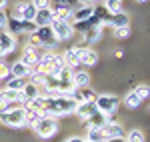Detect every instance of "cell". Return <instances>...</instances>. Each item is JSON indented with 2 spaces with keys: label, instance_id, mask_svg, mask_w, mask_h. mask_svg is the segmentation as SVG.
<instances>
[{
  "label": "cell",
  "instance_id": "1",
  "mask_svg": "<svg viewBox=\"0 0 150 142\" xmlns=\"http://www.w3.org/2000/svg\"><path fill=\"white\" fill-rule=\"evenodd\" d=\"M76 100L72 98H64V96H56V98H46V108L40 112L42 116H50V118H62L68 116L72 112H76Z\"/></svg>",
  "mask_w": 150,
  "mask_h": 142
},
{
  "label": "cell",
  "instance_id": "2",
  "mask_svg": "<svg viewBox=\"0 0 150 142\" xmlns=\"http://www.w3.org/2000/svg\"><path fill=\"white\" fill-rule=\"evenodd\" d=\"M30 128L34 130V134L38 136V138L48 140V138H52V136L58 132V120L56 118H50V116H42L40 120H36Z\"/></svg>",
  "mask_w": 150,
  "mask_h": 142
},
{
  "label": "cell",
  "instance_id": "3",
  "mask_svg": "<svg viewBox=\"0 0 150 142\" xmlns=\"http://www.w3.org/2000/svg\"><path fill=\"white\" fill-rule=\"evenodd\" d=\"M120 102H122V100L116 94H100V96H96L94 106H96L98 112H102V114H116Z\"/></svg>",
  "mask_w": 150,
  "mask_h": 142
},
{
  "label": "cell",
  "instance_id": "4",
  "mask_svg": "<svg viewBox=\"0 0 150 142\" xmlns=\"http://www.w3.org/2000/svg\"><path fill=\"white\" fill-rule=\"evenodd\" d=\"M0 124L8 128H24V106H16L0 114Z\"/></svg>",
  "mask_w": 150,
  "mask_h": 142
},
{
  "label": "cell",
  "instance_id": "5",
  "mask_svg": "<svg viewBox=\"0 0 150 142\" xmlns=\"http://www.w3.org/2000/svg\"><path fill=\"white\" fill-rule=\"evenodd\" d=\"M36 16V8L32 2H16L14 4V10H12V16L10 18H16V20H26V22H32Z\"/></svg>",
  "mask_w": 150,
  "mask_h": 142
},
{
  "label": "cell",
  "instance_id": "6",
  "mask_svg": "<svg viewBox=\"0 0 150 142\" xmlns=\"http://www.w3.org/2000/svg\"><path fill=\"white\" fill-rule=\"evenodd\" d=\"M34 36L38 38V42H40V48L54 50V48L58 46V40H56V36H54V32H52L50 26H40V28H36Z\"/></svg>",
  "mask_w": 150,
  "mask_h": 142
},
{
  "label": "cell",
  "instance_id": "7",
  "mask_svg": "<svg viewBox=\"0 0 150 142\" xmlns=\"http://www.w3.org/2000/svg\"><path fill=\"white\" fill-rule=\"evenodd\" d=\"M50 28L58 42H66L74 36V26H72V22H66V20H54L50 24Z\"/></svg>",
  "mask_w": 150,
  "mask_h": 142
},
{
  "label": "cell",
  "instance_id": "8",
  "mask_svg": "<svg viewBox=\"0 0 150 142\" xmlns=\"http://www.w3.org/2000/svg\"><path fill=\"white\" fill-rule=\"evenodd\" d=\"M8 32L12 34H32L36 30V24L34 22H26V20H16V18H8Z\"/></svg>",
  "mask_w": 150,
  "mask_h": 142
},
{
  "label": "cell",
  "instance_id": "9",
  "mask_svg": "<svg viewBox=\"0 0 150 142\" xmlns=\"http://www.w3.org/2000/svg\"><path fill=\"white\" fill-rule=\"evenodd\" d=\"M74 54L80 64L84 66H94L98 62V52L94 48H82V46H74Z\"/></svg>",
  "mask_w": 150,
  "mask_h": 142
},
{
  "label": "cell",
  "instance_id": "10",
  "mask_svg": "<svg viewBox=\"0 0 150 142\" xmlns=\"http://www.w3.org/2000/svg\"><path fill=\"white\" fill-rule=\"evenodd\" d=\"M94 12H96V6L92 4H80V6H76L74 10H72V22H86V20H90L94 16Z\"/></svg>",
  "mask_w": 150,
  "mask_h": 142
},
{
  "label": "cell",
  "instance_id": "11",
  "mask_svg": "<svg viewBox=\"0 0 150 142\" xmlns=\"http://www.w3.org/2000/svg\"><path fill=\"white\" fill-rule=\"evenodd\" d=\"M100 130V136L102 140H110V138H118V136H126V128L118 122H112V124H104Z\"/></svg>",
  "mask_w": 150,
  "mask_h": 142
},
{
  "label": "cell",
  "instance_id": "12",
  "mask_svg": "<svg viewBox=\"0 0 150 142\" xmlns=\"http://www.w3.org/2000/svg\"><path fill=\"white\" fill-rule=\"evenodd\" d=\"M40 56H42V52L38 50V48H30V46H26L24 48V52H22V62L28 66V68H32L34 70L36 66H38V62H40Z\"/></svg>",
  "mask_w": 150,
  "mask_h": 142
},
{
  "label": "cell",
  "instance_id": "13",
  "mask_svg": "<svg viewBox=\"0 0 150 142\" xmlns=\"http://www.w3.org/2000/svg\"><path fill=\"white\" fill-rule=\"evenodd\" d=\"M54 60H56V52L54 50H46V52H42V56H40V62H38V66H36V70L44 72V74H50L52 70V66H54Z\"/></svg>",
  "mask_w": 150,
  "mask_h": 142
},
{
  "label": "cell",
  "instance_id": "14",
  "mask_svg": "<svg viewBox=\"0 0 150 142\" xmlns=\"http://www.w3.org/2000/svg\"><path fill=\"white\" fill-rule=\"evenodd\" d=\"M32 22L36 24V28L40 26H50L54 22V12H52V6L50 8H42V10H36V16Z\"/></svg>",
  "mask_w": 150,
  "mask_h": 142
},
{
  "label": "cell",
  "instance_id": "15",
  "mask_svg": "<svg viewBox=\"0 0 150 142\" xmlns=\"http://www.w3.org/2000/svg\"><path fill=\"white\" fill-rule=\"evenodd\" d=\"M0 48L4 50V54H10L16 50V36L8 30H0Z\"/></svg>",
  "mask_w": 150,
  "mask_h": 142
},
{
  "label": "cell",
  "instance_id": "16",
  "mask_svg": "<svg viewBox=\"0 0 150 142\" xmlns=\"http://www.w3.org/2000/svg\"><path fill=\"white\" fill-rule=\"evenodd\" d=\"M72 100H76V104H82V102H94L96 100V92L92 88H76L72 92Z\"/></svg>",
  "mask_w": 150,
  "mask_h": 142
},
{
  "label": "cell",
  "instance_id": "17",
  "mask_svg": "<svg viewBox=\"0 0 150 142\" xmlns=\"http://www.w3.org/2000/svg\"><path fill=\"white\" fill-rule=\"evenodd\" d=\"M36 96H40V88L28 80V82H26V86L22 88V106H28V104L34 100Z\"/></svg>",
  "mask_w": 150,
  "mask_h": 142
},
{
  "label": "cell",
  "instance_id": "18",
  "mask_svg": "<svg viewBox=\"0 0 150 142\" xmlns=\"http://www.w3.org/2000/svg\"><path fill=\"white\" fill-rule=\"evenodd\" d=\"M32 68H28L22 60H16L10 64V76H16V78H28L30 76Z\"/></svg>",
  "mask_w": 150,
  "mask_h": 142
},
{
  "label": "cell",
  "instance_id": "19",
  "mask_svg": "<svg viewBox=\"0 0 150 142\" xmlns=\"http://www.w3.org/2000/svg\"><path fill=\"white\" fill-rule=\"evenodd\" d=\"M128 24H130V18H128L126 12L110 14V18H108V26H110V28H126Z\"/></svg>",
  "mask_w": 150,
  "mask_h": 142
},
{
  "label": "cell",
  "instance_id": "20",
  "mask_svg": "<svg viewBox=\"0 0 150 142\" xmlns=\"http://www.w3.org/2000/svg\"><path fill=\"white\" fill-rule=\"evenodd\" d=\"M98 110H96V106H94V102H82V104H78L76 106V114H78V118L80 120H86L90 118L92 114H96Z\"/></svg>",
  "mask_w": 150,
  "mask_h": 142
},
{
  "label": "cell",
  "instance_id": "21",
  "mask_svg": "<svg viewBox=\"0 0 150 142\" xmlns=\"http://www.w3.org/2000/svg\"><path fill=\"white\" fill-rule=\"evenodd\" d=\"M54 12V20H66V22H72V8L70 6H64V4H58L52 8Z\"/></svg>",
  "mask_w": 150,
  "mask_h": 142
},
{
  "label": "cell",
  "instance_id": "22",
  "mask_svg": "<svg viewBox=\"0 0 150 142\" xmlns=\"http://www.w3.org/2000/svg\"><path fill=\"white\" fill-rule=\"evenodd\" d=\"M0 96H2L8 104H18V106H22V92H18V90L2 88V90H0Z\"/></svg>",
  "mask_w": 150,
  "mask_h": 142
},
{
  "label": "cell",
  "instance_id": "23",
  "mask_svg": "<svg viewBox=\"0 0 150 142\" xmlns=\"http://www.w3.org/2000/svg\"><path fill=\"white\" fill-rule=\"evenodd\" d=\"M104 124H106V114L96 112V114H92L90 118L86 120V130H98V128H102Z\"/></svg>",
  "mask_w": 150,
  "mask_h": 142
},
{
  "label": "cell",
  "instance_id": "24",
  "mask_svg": "<svg viewBox=\"0 0 150 142\" xmlns=\"http://www.w3.org/2000/svg\"><path fill=\"white\" fill-rule=\"evenodd\" d=\"M72 82L76 88H86L88 84H90V74L86 70H74L72 74Z\"/></svg>",
  "mask_w": 150,
  "mask_h": 142
},
{
  "label": "cell",
  "instance_id": "25",
  "mask_svg": "<svg viewBox=\"0 0 150 142\" xmlns=\"http://www.w3.org/2000/svg\"><path fill=\"white\" fill-rule=\"evenodd\" d=\"M40 118H42V114L38 110H34L30 106H24V128H30L36 120H40Z\"/></svg>",
  "mask_w": 150,
  "mask_h": 142
},
{
  "label": "cell",
  "instance_id": "26",
  "mask_svg": "<svg viewBox=\"0 0 150 142\" xmlns=\"http://www.w3.org/2000/svg\"><path fill=\"white\" fill-rule=\"evenodd\" d=\"M26 78H16V76H8L6 80H4V88H8V90H18V92H22V88L26 86Z\"/></svg>",
  "mask_w": 150,
  "mask_h": 142
},
{
  "label": "cell",
  "instance_id": "27",
  "mask_svg": "<svg viewBox=\"0 0 150 142\" xmlns=\"http://www.w3.org/2000/svg\"><path fill=\"white\" fill-rule=\"evenodd\" d=\"M122 104H124L126 108H130V110H136V108L142 104V100H140L138 96L134 94V90H132V92H128V94L122 98Z\"/></svg>",
  "mask_w": 150,
  "mask_h": 142
},
{
  "label": "cell",
  "instance_id": "28",
  "mask_svg": "<svg viewBox=\"0 0 150 142\" xmlns=\"http://www.w3.org/2000/svg\"><path fill=\"white\" fill-rule=\"evenodd\" d=\"M62 58H64V62H66V66L72 68V70H76V66L80 64L78 58H76V54H74V48H68V50L62 54Z\"/></svg>",
  "mask_w": 150,
  "mask_h": 142
},
{
  "label": "cell",
  "instance_id": "29",
  "mask_svg": "<svg viewBox=\"0 0 150 142\" xmlns=\"http://www.w3.org/2000/svg\"><path fill=\"white\" fill-rule=\"evenodd\" d=\"M104 8L108 14H118L122 12V0H104Z\"/></svg>",
  "mask_w": 150,
  "mask_h": 142
},
{
  "label": "cell",
  "instance_id": "30",
  "mask_svg": "<svg viewBox=\"0 0 150 142\" xmlns=\"http://www.w3.org/2000/svg\"><path fill=\"white\" fill-rule=\"evenodd\" d=\"M28 78H30V82L36 84L38 88H40V86H44V82H46V74H44V72H40V70H36V68L30 72V76H28Z\"/></svg>",
  "mask_w": 150,
  "mask_h": 142
},
{
  "label": "cell",
  "instance_id": "31",
  "mask_svg": "<svg viewBox=\"0 0 150 142\" xmlns=\"http://www.w3.org/2000/svg\"><path fill=\"white\" fill-rule=\"evenodd\" d=\"M124 138H126V142H146V140H144V132L138 130V128L130 130L126 136H124Z\"/></svg>",
  "mask_w": 150,
  "mask_h": 142
},
{
  "label": "cell",
  "instance_id": "32",
  "mask_svg": "<svg viewBox=\"0 0 150 142\" xmlns=\"http://www.w3.org/2000/svg\"><path fill=\"white\" fill-rule=\"evenodd\" d=\"M134 94L138 96L140 100H148L150 98V86L148 84H138V86L134 88Z\"/></svg>",
  "mask_w": 150,
  "mask_h": 142
},
{
  "label": "cell",
  "instance_id": "33",
  "mask_svg": "<svg viewBox=\"0 0 150 142\" xmlns=\"http://www.w3.org/2000/svg\"><path fill=\"white\" fill-rule=\"evenodd\" d=\"M72 74H74V70L68 68V66H64V68L56 74V78H58V80H62V82H70V80H72Z\"/></svg>",
  "mask_w": 150,
  "mask_h": 142
},
{
  "label": "cell",
  "instance_id": "34",
  "mask_svg": "<svg viewBox=\"0 0 150 142\" xmlns=\"http://www.w3.org/2000/svg\"><path fill=\"white\" fill-rule=\"evenodd\" d=\"M10 76V64H6L4 60H0V82L6 80Z\"/></svg>",
  "mask_w": 150,
  "mask_h": 142
},
{
  "label": "cell",
  "instance_id": "35",
  "mask_svg": "<svg viewBox=\"0 0 150 142\" xmlns=\"http://www.w3.org/2000/svg\"><path fill=\"white\" fill-rule=\"evenodd\" d=\"M112 30H114V36L116 38H128V36H130V28H112Z\"/></svg>",
  "mask_w": 150,
  "mask_h": 142
},
{
  "label": "cell",
  "instance_id": "36",
  "mask_svg": "<svg viewBox=\"0 0 150 142\" xmlns=\"http://www.w3.org/2000/svg\"><path fill=\"white\" fill-rule=\"evenodd\" d=\"M34 4L36 10H42V8H50V0H30Z\"/></svg>",
  "mask_w": 150,
  "mask_h": 142
},
{
  "label": "cell",
  "instance_id": "37",
  "mask_svg": "<svg viewBox=\"0 0 150 142\" xmlns=\"http://www.w3.org/2000/svg\"><path fill=\"white\" fill-rule=\"evenodd\" d=\"M6 26H8V14L0 10V30H6Z\"/></svg>",
  "mask_w": 150,
  "mask_h": 142
},
{
  "label": "cell",
  "instance_id": "38",
  "mask_svg": "<svg viewBox=\"0 0 150 142\" xmlns=\"http://www.w3.org/2000/svg\"><path fill=\"white\" fill-rule=\"evenodd\" d=\"M86 140H102V136H100V130H88V136H86Z\"/></svg>",
  "mask_w": 150,
  "mask_h": 142
},
{
  "label": "cell",
  "instance_id": "39",
  "mask_svg": "<svg viewBox=\"0 0 150 142\" xmlns=\"http://www.w3.org/2000/svg\"><path fill=\"white\" fill-rule=\"evenodd\" d=\"M56 2L58 4H64V6H70V8L76 4V0H56Z\"/></svg>",
  "mask_w": 150,
  "mask_h": 142
},
{
  "label": "cell",
  "instance_id": "40",
  "mask_svg": "<svg viewBox=\"0 0 150 142\" xmlns=\"http://www.w3.org/2000/svg\"><path fill=\"white\" fill-rule=\"evenodd\" d=\"M64 142H84V138L82 136H70L68 140H64Z\"/></svg>",
  "mask_w": 150,
  "mask_h": 142
},
{
  "label": "cell",
  "instance_id": "41",
  "mask_svg": "<svg viewBox=\"0 0 150 142\" xmlns=\"http://www.w3.org/2000/svg\"><path fill=\"white\" fill-rule=\"evenodd\" d=\"M76 2H78V4H96V2H100V0H76Z\"/></svg>",
  "mask_w": 150,
  "mask_h": 142
},
{
  "label": "cell",
  "instance_id": "42",
  "mask_svg": "<svg viewBox=\"0 0 150 142\" xmlns=\"http://www.w3.org/2000/svg\"><path fill=\"white\" fill-rule=\"evenodd\" d=\"M106 142H126V138L124 136H118V138H110V140H106Z\"/></svg>",
  "mask_w": 150,
  "mask_h": 142
},
{
  "label": "cell",
  "instance_id": "43",
  "mask_svg": "<svg viewBox=\"0 0 150 142\" xmlns=\"http://www.w3.org/2000/svg\"><path fill=\"white\" fill-rule=\"evenodd\" d=\"M6 4H8V0H0V10H4V8H6Z\"/></svg>",
  "mask_w": 150,
  "mask_h": 142
},
{
  "label": "cell",
  "instance_id": "44",
  "mask_svg": "<svg viewBox=\"0 0 150 142\" xmlns=\"http://www.w3.org/2000/svg\"><path fill=\"white\" fill-rule=\"evenodd\" d=\"M114 56H116V58H122V56H124V52H122V50H116Z\"/></svg>",
  "mask_w": 150,
  "mask_h": 142
},
{
  "label": "cell",
  "instance_id": "45",
  "mask_svg": "<svg viewBox=\"0 0 150 142\" xmlns=\"http://www.w3.org/2000/svg\"><path fill=\"white\" fill-rule=\"evenodd\" d=\"M4 56H6V54H4V50H2V48H0V60L4 58Z\"/></svg>",
  "mask_w": 150,
  "mask_h": 142
},
{
  "label": "cell",
  "instance_id": "46",
  "mask_svg": "<svg viewBox=\"0 0 150 142\" xmlns=\"http://www.w3.org/2000/svg\"><path fill=\"white\" fill-rule=\"evenodd\" d=\"M84 142H106V140H86V138H84Z\"/></svg>",
  "mask_w": 150,
  "mask_h": 142
},
{
  "label": "cell",
  "instance_id": "47",
  "mask_svg": "<svg viewBox=\"0 0 150 142\" xmlns=\"http://www.w3.org/2000/svg\"><path fill=\"white\" fill-rule=\"evenodd\" d=\"M136 2H146V0H136Z\"/></svg>",
  "mask_w": 150,
  "mask_h": 142
},
{
  "label": "cell",
  "instance_id": "48",
  "mask_svg": "<svg viewBox=\"0 0 150 142\" xmlns=\"http://www.w3.org/2000/svg\"><path fill=\"white\" fill-rule=\"evenodd\" d=\"M0 90H2V86H0Z\"/></svg>",
  "mask_w": 150,
  "mask_h": 142
},
{
  "label": "cell",
  "instance_id": "49",
  "mask_svg": "<svg viewBox=\"0 0 150 142\" xmlns=\"http://www.w3.org/2000/svg\"><path fill=\"white\" fill-rule=\"evenodd\" d=\"M148 112H150V108H148Z\"/></svg>",
  "mask_w": 150,
  "mask_h": 142
}]
</instances>
